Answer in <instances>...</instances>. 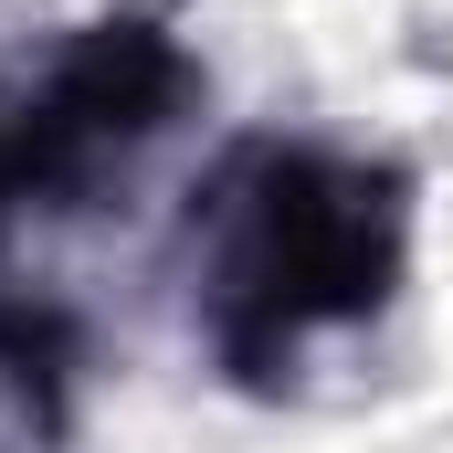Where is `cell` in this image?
<instances>
[{
    "label": "cell",
    "mask_w": 453,
    "mask_h": 453,
    "mask_svg": "<svg viewBox=\"0 0 453 453\" xmlns=\"http://www.w3.org/2000/svg\"><path fill=\"white\" fill-rule=\"evenodd\" d=\"M422 169L306 127H242L169 232L180 317L242 401H296L327 348L369 338L411 285Z\"/></svg>",
    "instance_id": "6da1fadb"
},
{
    "label": "cell",
    "mask_w": 453,
    "mask_h": 453,
    "mask_svg": "<svg viewBox=\"0 0 453 453\" xmlns=\"http://www.w3.org/2000/svg\"><path fill=\"white\" fill-rule=\"evenodd\" d=\"M211 74L190 32L158 0H116L74 21L42 74L21 85V169H32V222H85L201 116Z\"/></svg>",
    "instance_id": "7a4b0ae2"
},
{
    "label": "cell",
    "mask_w": 453,
    "mask_h": 453,
    "mask_svg": "<svg viewBox=\"0 0 453 453\" xmlns=\"http://www.w3.org/2000/svg\"><path fill=\"white\" fill-rule=\"evenodd\" d=\"M85 317L64 296H0V433L21 453L74 443V401H85Z\"/></svg>",
    "instance_id": "3957f363"
},
{
    "label": "cell",
    "mask_w": 453,
    "mask_h": 453,
    "mask_svg": "<svg viewBox=\"0 0 453 453\" xmlns=\"http://www.w3.org/2000/svg\"><path fill=\"white\" fill-rule=\"evenodd\" d=\"M32 222V169H21V85H0V242Z\"/></svg>",
    "instance_id": "277c9868"
}]
</instances>
